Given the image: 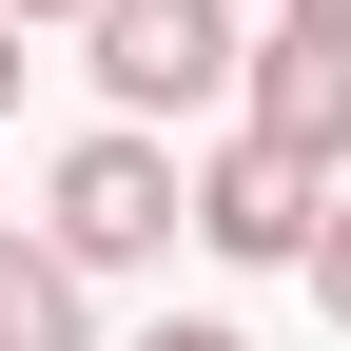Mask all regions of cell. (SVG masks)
<instances>
[{"instance_id":"5","label":"cell","mask_w":351,"mask_h":351,"mask_svg":"<svg viewBox=\"0 0 351 351\" xmlns=\"http://www.w3.org/2000/svg\"><path fill=\"white\" fill-rule=\"evenodd\" d=\"M0 351H117L98 332V274H78L59 234H0Z\"/></svg>"},{"instance_id":"3","label":"cell","mask_w":351,"mask_h":351,"mask_svg":"<svg viewBox=\"0 0 351 351\" xmlns=\"http://www.w3.org/2000/svg\"><path fill=\"white\" fill-rule=\"evenodd\" d=\"M313 234H332V156H293V137H215L195 156V254L215 274H313Z\"/></svg>"},{"instance_id":"8","label":"cell","mask_w":351,"mask_h":351,"mask_svg":"<svg viewBox=\"0 0 351 351\" xmlns=\"http://www.w3.org/2000/svg\"><path fill=\"white\" fill-rule=\"evenodd\" d=\"M0 117H20V0H0Z\"/></svg>"},{"instance_id":"10","label":"cell","mask_w":351,"mask_h":351,"mask_svg":"<svg viewBox=\"0 0 351 351\" xmlns=\"http://www.w3.org/2000/svg\"><path fill=\"white\" fill-rule=\"evenodd\" d=\"M274 20H351V0H274Z\"/></svg>"},{"instance_id":"7","label":"cell","mask_w":351,"mask_h":351,"mask_svg":"<svg viewBox=\"0 0 351 351\" xmlns=\"http://www.w3.org/2000/svg\"><path fill=\"white\" fill-rule=\"evenodd\" d=\"M117 351H254L234 313H156V332H117Z\"/></svg>"},{"instance_id":"2","label":"cell","mask_w":351,"mask_h":351,"mask_svg":"<svg viewBox=\"0 0 351 351\" xmlns=\"http://www.w3.org/2000/svg\"><path fill=\"white\" fill-rule=\"evenodd\" d=\"M78 78H98V117H215L254 78V39H234V0H98Z\"/></svg>"},{"instance_id":"4","label":"cell","mask_w":351,"mask_h":351,"mask_svg":"<svg viewBox=\"0 0 351 351\" xmlns=\"http://www.w3.org/2000/svg\"><path fill=\"white\" fill-rule=\"evenodd\" d=\"M234 117L351 176V20H274V39H254V78H234Z\"/></svg>"},{"instance_id":"1","label":"cell","mask_w":351,"mask_h":351,"mask_svg":"<svg viewBox=\"0 0 351 351\" xmlns=\"http://www.w3.org/2000/svg\"><path fill=\"white\" fill-rule=\"evenodd\" d=\"M39 234H59L78 274H156V254L195 234V176H176V137H156V117L59 137V176H39Z\"/></svg>"},{"instance_id":"11","label":"cell","mask_w":351,"mask_h":351,"mask_svg":"<svg viewBox=\"0 0 351 351\" xmlns=\"http://www.w3.org/2000/svg\"><path fill=\"white\" fill-rule=\"evenodd\" d=\"M0 234H20V195H0Z\"/></svg>"},{"instance_id":"9","label":"cell","mask_w":351,"mask_h":351,"mask_svg":"<svg viewBox=\"0 0 351 351\" xmlns=\"http://www.w3.org/2000/svg\"><path fill=\"white\" fill-rule=\"evenodd\" d=\"M20 20H98V0H20Z\"/></svg>"},{"instance_id":"6","label":"cell","mask_w":351,"mask_h":351,"mask_svg":"<svg viewBox=\"0 0 351 351\" xmlns=\"http://www.w3.org/2000/svg\"><path fill=\"white\" fill-rule=\"evenodd\" d=\"M313 293H332V332H351V176H332V234H313Z\"/></svg>"}]
</instances>
